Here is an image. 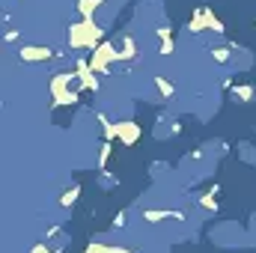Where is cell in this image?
Wrapping results in <instances>:
<instances>
[{
  "mask_svg": "<svg viewBox=\"0 0 256 253\" xmlns=\"http://www.w3.org/2000/svg\"><path fill=\"white\" fill-rule=\"evenodd\" d=\"M92 39H98V27H92V21L84 18V24H78V27L72 30V45H75V48H81V45L92 48V45H95Z\"/></svg>",
  "mask_w": 256,
  "mask_h": 253,
  "instance_id": "6da1fadb",
  "label": "cell"
},
{
  "mask_svg": "<svg viewBox=\"0 0 256 253\" xmlns=\"http://www.w3.org/2000/svg\"><path fill=\"white\" fill-rule=\"evenodd\" d=\"M107 134H110V137H119V140H125V143H137L140 128L131 125V122H122V125H116V128H107Z\"/></svg>",
  "mask_w": 256,
  "mask_h": 253,
  "instance_id": "7a4b0ae2",
  "label": "cell"
},
{
  "mask_svg": "<svg viewBox=\"0 0 256 253\" xmlns=\"http://www.w3.org/2000/svg\"><path fill=\"white\" fill-rule=\"evenodd\" d=\"M113 57H116V54H113L110 48H98V57H95V63H89V66H92V69H98V72H104V69H107L104 63H110Z\"/></svg>",
  "mask_w": 256,
  "mask_h": 253,
  "instance_id": "3957f363",
  "label": "cell"
},
{
  "mask_svg": "<svg viewBox=\"0 0 256 253\" xmlns=\"http://www.w3.org/2000/svg\"><path fill=\"white\" fill-rule=\"evenodd\" d=\"M21 57H24V60H48L51 51H48V48H24Z\"/></svg>",
  "mask_w": 256,
  "mask_h": 253,
  "instance_id": "277c9868",
  "label": "cell"
},
{
  "mask_svg": "<svg viewBox=\"0 0 256 253\" xmlns=\"http://www.w3.org/2000/svg\"><path fill=\"white\" fill-rule=\"evenodd\" d=\"M155 86L161 89V95H173V86H170V81H164V78H155Z\"/></svg>",
  "mask_w": 256,
  "mask_h": 253,
  "instance_id": "5b68a950",
  "label": "cell"
},
{
  "mask_svg": "<svg viewBox=\"0 0 256 253\" xmlns=\"http://www.w3.org/2000/svg\"><path fill=\"white\" fill-rule=\"evenodd\" d=\"M101 0H81V12H84V18H89V12L98 6Z\"/></svg>",
  "mask_w": 256,
  "mask_h": 253,
  "instance_id": "8992f818",
  "label": "cell"
},
{
  "mask_svg": "<svg viewBox=\"0 0 256 253\" xmlns=\"http://www.w3.org/2000/svg\"><path fill=\"white\" fill-rule=\"evenodd\" d=\"M75 197H78V188H75V191H69V194H66V197H63V203H66V206H69V203H75Z\"/></svg>",
  "mask_w": 256,
  "mask_h": 253,
  "instance_id": "52a82bcc",
  "label": "cell"
},
{
  "mask_svg": "<svg viewBox=\"0 0 256 253\" xmlns=\"http://www.w3.org/2000/svg\"><path fill=\"white\" fill-rule=\"evenodd\" d=\"M33 253H48V251H45V248H36V251H33Z\"/></svg>",
  "mask_w": 256,
  "mask_h": 253,
  "instance_id": "ba28073f",
  "label": "cell"
}]
</instances>
